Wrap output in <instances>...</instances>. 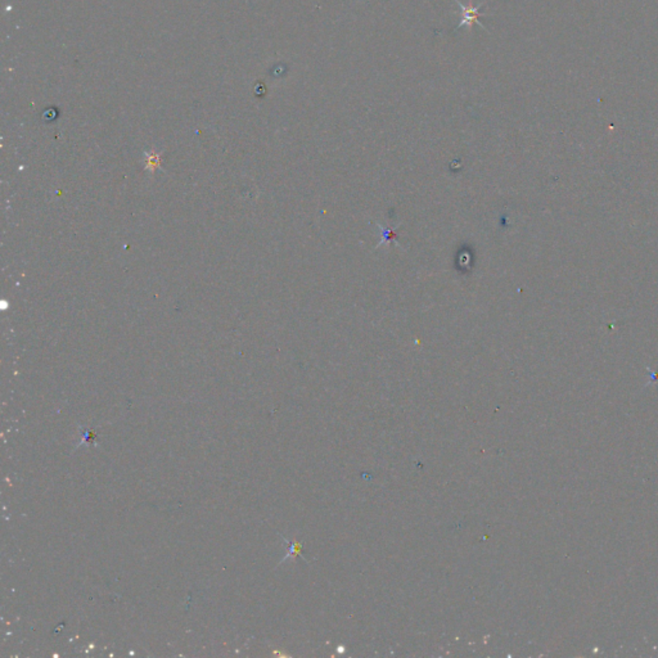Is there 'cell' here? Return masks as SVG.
<instances>
[{"label": "cell", "mask_w": 658, "mask_h": 658, "mask_svg": "<svg viewBox=\"0 0 658 658\" xmlns=\"http://www.w3.org/2000/svg\"><path fill=\"white\" fill-rule=\"evenodd\" d=\"M454 3L458 4V6L461 7V9H462V19H461V22H459L458 25L454 27V30H458V28H461L463 26H467V27H470V28L472 25H479L481 28H484L485 31H488V30L485 28V26L479 22V17H488V13L479 12L481 7L485 4V1H482L481 4L476 6V7L472 6V0H470V4H468V6H464L462 1H459V0H454Z\"/></svg>", "instance_id": "1"}]
</instances>
